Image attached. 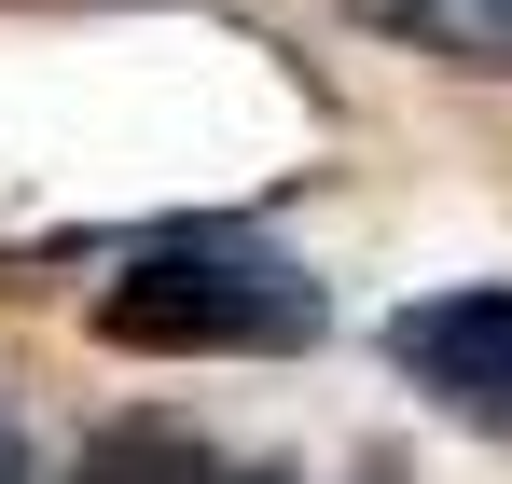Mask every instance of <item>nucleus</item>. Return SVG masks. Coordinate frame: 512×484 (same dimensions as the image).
<instances>
[{"label":"nucleus","mask_w":512,"mask_h":484,"mask_svg":"<svg viewBox=\"0 0 512 484\" xmlns=\"http://www.w3.org/2000/svg\"><path fill=\"white\" fill-rule=\"evenodd\" d=\"M97 332L139 346V360H250V346H305L319 291L277 263V249H153L97 291Z\"/></svg>","instance_id":"f257e3e1"},{"label":"nucleus","mask_w":512,"mask_h":484,"mask_svg":"<svg viewBox=\"0 0 512 484\" xmlns=\"http://www.w3.org/2000/svg\"><path fill=\"white\" fill-rule=\"evenodd\" d=\"M388 360L416 388H443V402L499 415L512 402V291H429V305H402L388 319Z\"/></svg>","instance_id":"f03ea898"},{"label":"nucleus","mask_w":512,"mask_h":484,"mask_svg":"<svg viewBox=\"0 0 512 484\" xmlns=\"http://www.w3.org/2000/svg\"><path fill=\"white\" fill-rule=\"evenodd\" d=\"M84 484H236L180 415H125V429H97L84 443Z\"/></svg>","instance_id":"7ed1b4c3"},{"label":"nucleus","mask_w":512,"mask_h":484,"mask_svg":"<svg viewBox=\"0 0 512 484\" xmlns=\"http://www.w3.org/2000/svg\"><path fill=\"white\" fill-rule=\"evenodd\" d=\"M360 14L429 42V56H457V70H512V0H360Z\"/></svg>","instance_id":"20e7f679"},{"label":"nucleus","mask_w":512,"mask_h":484,"mask_svg":"<svg viewBox=\"0 0 512 484\" xmlns=\"http://www.w3.org/2000/svg\"><path fill=\"white\" fill-rule=\"evenodd\" d=\"M0 484H28V457H14V429H0Z\"/></svg>","instance_id":"39448f33"}]
</instances>
